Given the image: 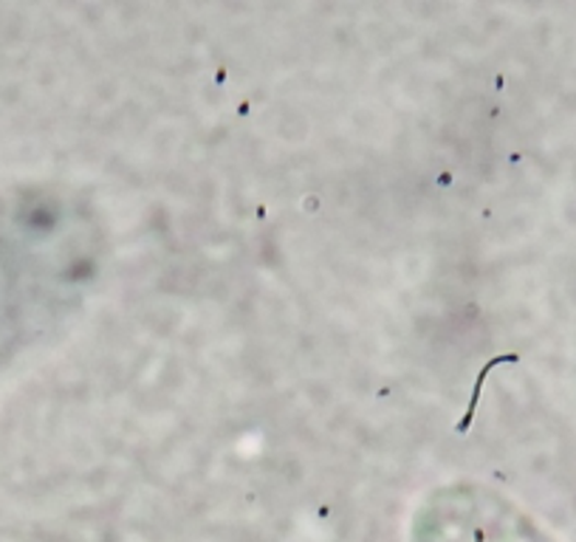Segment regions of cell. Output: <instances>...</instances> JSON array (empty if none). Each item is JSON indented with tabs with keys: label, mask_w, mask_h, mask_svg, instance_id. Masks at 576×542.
<instances>
[]
</instances>
